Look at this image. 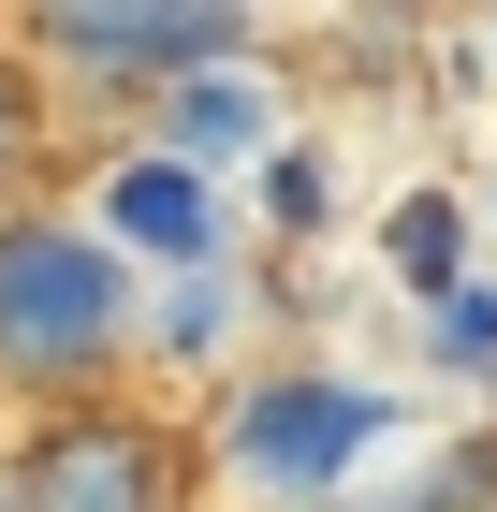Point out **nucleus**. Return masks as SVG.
Segmentation results:
<instances>
[{
  "instance_id": "ddd939ff",
  "label": "nucleus",
  "mask_w": 497,
  "mask_h": 512,
  "mask_svg": "<svg viewBox=\"0 0 497 512\" xmlns=\"http://www.w3.org/2000/svg\"><path fill=\"white\" fill-rule=\"evenodd\" d=\"M483 220H497V191H483Z\"/></svg>"
},
{
  "instance_id": "f03ea898",
  "label": "nucleus",
  "mask_w": 497,
  "mask_h": 512,
  "mask_svg": "<svg viewBox=\"0 0 497 512\" xmlns=\"http://www.w3.org/2000/svg\"><path fill=\"white\" fill-rule=\"evenodd\" d=\"M381 439V395L337 381V366H278V381H249L220 410V469L249 483V498H322V483H351V454Z\"/></svg>"
},
{
  "instance_id": "1a4fd4ad",
  "label": "nucleus",
  "mask_w": 497,
  "mask_h": 512,
  "mask_svg": "<svg viewBox=\"0 0 497 512\" xmlns=\"http://www.w3.org/2000/svg\"><path fill=\"white\" fill-rule=\"evenodd\" d=\"M161 352H220V278H161Z\"/></svg>"
},
{
  "instance_id": "6e6552de",
  "label": "nucleus",
  "mask_w": 497,
  "mask_h": 512,
  "mask_svg": "<svg viewBox=\"0 0 497 512\" xmlns=\"http://www.w3.org/2000/svg\"><path fill=\"white\" fill-rule=\"evenodd\" d=\"M439 366H483V381H497V293H483V278L439 293Z\"/></svg>"
},
{
  "instance_id": "f8f14e48",
  "label": "nucleus",
  "mask_w": 497,
  "mask_h": 512,
  "mask_svg": "<svg viewBox=\"0 0 497 512\" xmlns=\"http://www.w3.org/2000/svg\"><path fill=\"white\" fill-rule=\"evenodd\" d=\"M0 512H15V483H0Z\"/></svg>"
},
{
  "instance_id": "9d476101",
  "label": "nucleus",
  "mask_w": 497,
  "mask_h": 512,
  "mask_svg": "<svg viewBox=\"0 0 497 512\" xmlns=\"http://www.w3.org/2000/svg\"><path fill=\"white\" fill-rule=\"evenodd\" d=\"M264 205H278V235H307V220H322V161L278 147V161H264Z\"/></svg>"
},
{
  "instance_id": "7ed1b4c3",
  "label": "nucleus",
  "mask_w": 497,
  "mask_h": 512,
  "mask_svg": "<svg viewBox=\"0 0 497 512\" xmlns=\"http://www.w3.org/2000/svg\"><path fill=\"white\" fill-rule=\"evenodd\" d=\"M0 483H15V512H176V439L132 410H44L0 454Z\"/></svg>"
},
{
  "instance_id": "39448f33",
  "label": "nucleus",
  "mask_w": 497,
  "mask_h": 512,
  "mask_svg": "<svg viewBox=\"0 0 497 512\" xmlns=\"http://www.w3.org/2000/svg\"><path fill=\"white\" fill-rule=\"evenodd\" d=\"M88 235L117 249V264H161V278H220V191H205L191 161L132 147L103 176V205H88Z\"/></svg>"
},
{
  "instance_id": "f257e3e1",
  "label": "nucleus",
  "mask_w": 497,
  "mask_h": 512,
  "mask_svg": "<svg viewBox=\"0 0 497 512\" xmlns=\"http://www.w3.org/2000/svg\"><path fill=\"white\" fill-rule=\"evenodd\" d=\"M132 352V264L88 220H0V381H88Z\"/></svg>"
},
{
  "instance_id": "20e7f679",
  "label": "nucleus",
  "mask_w": 497,
  "mask_h": 512,
  "mask_svg": "<svg viewBox=\"0 0 497 512\" xmlns=\"http://www.w3.org/2000/svg\"><path fill=\"white\" fill-rule=\"evenodd\" d=\"M44 59L103 88H191L220 59H249V15H44Z\"/></svg>"
},
{
  "instance_id": "9b49d317",
  "label": "nucleus",
  "mask_w": 497,
  "mask_h": 512,
  "mask_svg": "<svg viewBox=\"0 0 497 512\" xmlns=\"http://www.w3.org/2000/svg\"><path fill=\"white\" fill-rule=\"evenodd\" d=\"M15 161H30V74L0 59V191H15Z\"/></svg>"
},
{
  "instance_id": "423d86ee",
  "label": "nucleus",
  "mask_w": 497,
  "mask_h": 512,
  "mask_svg": "<svg viewBox=\"0 0 497 512\" xmlns=\"http://www.w3.org/2000/svg\"><path fill=\"white\" fill-rule=\"evenodd\" d=\"M278 132V88L249 74V59H220V74H191V88H161V161H234V147H264Z\"/></svg>"
},
{
  "instance_id": "0eeeda50",
  "label": "nucleus",
  "mask_w": 497,
  "mask_h": 512,
  "mask_svg": "<svg viewBox=\"0 0 497 512\" xmlns=\"http://www.w3.org/2000/svg\"><path fill=\"white\" fill-rule=\"evenodd\" d=\"M381 264L410 278L424 308H439V293H468V205H454V191H410V205L381 220Z\"/></svg>"
}]
</instances>
